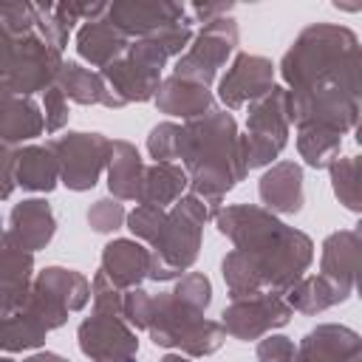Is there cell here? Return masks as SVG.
Masks as SVG:
<instances>
[{"instance_id": "1", "label": "cell", "mask_w": 362, "mask_h": 362, "mask_svg": "<svg viewBox=\"0 0 362 362\" xmlns=\"http://www.w3.org/2000/svg\"><path fill=\"white\" fill-rule=\"evenodd\" d=\"M212 218L218 232L235 243L221 263L232 300L263 291L286 294L305 277L314 260V243L305 232L286 226L269 209L252 204L218 209Z\"/></svg>"}, {"instance_id": "2", "label": "cell", "mask_w": 362, "mask_h": 362, "mask_svg": "<svg viewBox=\"0 0 362 362\" xmlns=\"http://www.w3.org/2000/svg\"><path fill=\"white\" fill-rule=\"evenodd\" d=\"M178 158L184 161L189 192L212 209H218L223 195L249 173L238 124L226 110H209L181 124Z\"/></svg>"}, {"instance_id": "3", "label": "cell", "mask_w": 362, "mask_h": 362, "mask_svg": "<svg viewBox=\"0 0 362 362\" xmlns=\"http://www.w3.org/2000/svg\"><path fill=\"white\" fill-rule=\"evenodd\" d=\"M280 76L291 90L339 88L362 96V54L356 34L334 23L303 28L280 59Z\"/></svg>"}, {"instance_id": "4", "label": "cell", "mask_w": 362, "mask_h": 362, "mask_svg": "<svg viewBox=\"0 0 362 362\" xmlns=\"http://www.w3.org/2000/svg\"><path fill=\"white\" fill-rule=\"evenodd\" d=\"M62 51L34 28V3H0V85L31 96L57 82Z\"/></svg>"}, {"instance_id": "5", "label": "cell", "mask_w": 362, "mask_h": 362, "mask_svg": "<svg viewBox=\"0 0 362 362\" xmlns=\"http://www.w3.org/2000/svg\"><path fill=\"white\" fill-rule=\"evenodd\" d=\"M215 212L218 209H212L192 192L181 195L173 204V209L164 212L161 229L150 243V280L181 277V272H187L195 263L201 249V229Z\"/></svg>"}, {"instance_id": "6", "label": "cell", "mask_w": 362, "mask_h": 362, "mask_svg": "<svg viewBox=\"0 0 362 362\" xmlns=\"http://www.w3.org/2000/svg\"><path fill=\"white\" fill-rule=\"evenodd\" d=\"M147 334H150V339L156 345L178 348L187 356H209L226 339V331H223L221 322L204 320V314L187 308L173 294L153 297L150 320H147Z\"/></svg>"}, {"instance_id": "7", "label": "cell", "mask_w": 362, "mask_h": 362, "mask_svg": "<svg viewBox=\"0 0 362 362\" xmlns=\"http://www.w3.org/2000/svg\"><path fill=\"white\" fill-rule=\"evenodd\" d=\"M288 127H291L288 90L272 85L269 93H263L249 105L246 136H240L246 170L272 164L280 156V150L288 144Z\"/></svg>"}, {"instance_id": "8", "label": "cell", "mask_w": 362, "mask_h": 362, "mask_svg": "<svg viewBox=\"0 0 362 362\" xmlns=\"http://www.w3.org/2000/svg\"><path fill=\"white\" fill-rule=\"evenodd\" d=\"M88 300H90V283L85 274L62 266H48L34 277L25 308L51 331L68 320V311L85 308Z\"/></svg>"}, {"instance_id": "9", "label": "cell", "mask_w": 362, "mask_h": 362, "mask_svg": "<svg viewBox=\"0 0 362 362\" xmlns=\"http://www.w3.org/2000/svg\"><path fill=\"white\" fill-rule=\"evenodd\" d=\"M45 147L59 164V181L74 192L93 189L110 156V139L99 133H65L51 139Z\"/></svg>"}, {"instance_id": "10", "label": "cell", "mask_w": 362, "mask_h": 362, "mask_svg": "<svg viewBox=\"0 0 362 362\" xmlns=\"http://www.w3.org/2000/svg\"><path fill=\"white\" fill-rule=\"evenodd\" d=\"M235 45H238V23L232 17L212 20L192 37L187 51L178 57L173 76L209 88V82L218 76L223 62L232 57Z\"/></svg>"}, {"instance_id": "11", "label": "cell", "mask_w": 362, "mask_h": 362, "mask_svg": "<svg viewBox=\"0 0 362 362\" xmlns=\"http://www.w3.org/2000/svg\"><path fill=\"white\" fill-rule=\"evenodd\" d=\"M288 113L297 127H325L339 136L351 133L359 119V96L325 88V90H288Z\"/></svg>"}, {"instance_id": "12", "label": "cell", "mask_w": 362, "mask_h": 362, "mask_svg": "<svg viewBox=\"0 0 362 362\" xmlns=\"http://www.w3.org/2000/svg\"><path fill=\"white\" fill-rule=\"evenodd\" d=\"M291 308L286 305L283 294L274 291H263V294H252V297H240L232 300L223 314H221V325L226 334H232L235 339H260L266 334H272L274 328L288 325L291 320Z\"/></svg>"}, {"instance_id": "13", "label": "cell", "mask_w": 362, "mask_h": 362, "mask_svg": "<svg viewBox=\"0 0 362 362\" xmlns=\"http://www.w3.org/2000/svg\"><path fill=\"white\" fill-rule=\"evenodd\" d=\"M105 20L116 25L127 40H141L170 25H192L187 6L173 0H116L107 3Z\"/></svg>"}, {"instance_id": "14", "label": "cell", "mask_w": 362, "mask_h": 362, "mask_svg": "<svg viewBox=\"0 0 362 362\" xmlns=\"http://www.w3.org/2000/svg\"><path fill=\"white\" fill-rule=\"evenodd\" d=\"M79 348L90 362H136L139 339L136 331L110 314H93L79 322Z\"/></svg>"}, {"instance_id": "15", "label": "cell", "mask_w": 362, "mask_h": 362, "mask_svg": "<svg viewBox=\"0 0 362 362\" xmlns=\"http://www.w3.org/2000/svg\"><path fill=\"white\" fill-rule=\"evenodd\" d=\"M274 85V65L266 57L257 54H238L235 62L226 68V74L218 82V96L229 110H238L263 93H269Z\"/></svg>"}, {"instance_id": "16", "label": "cell", "mask_w": 362, "mask_h": 362, "mask_svg": "<svg viewBox=\"0 0 362 362\" xmlns=\"http://www.w3.org/2000/svg\"><path fill=\"white\" fill-rule=\"evenodd\" d=\"M294 362H362V339L348 325L325 322L303 337Z\"/></svg>"}, {"instance_id": "17", "label": "cell", "mask_w": 362, "mask_h": 362, "mask_svg": "<svg viewBox=\"0 0 362 362\" xmlns=\"http://www.w3.org/2000/svg\"><path fill=\"white\" fill-rule=\"evenodd\" d=\"M359 249L362 235L359 229H339L325 238L322 257H320V274L331 280L345 294H354L356 288V272H359Z\"/></svg>"}, {"instance_id": "18", "label": "cell", "mask_w": 362, "mask_h": 362, "mask_svg": "<svg viewBox=\"0 0 362 362\" xmlns=\"http://www.w3.org/2000/svg\"><path fill=\"white\" fill-rule=\"evenodd\" d=\"M263 209H269L272 215H297L303 209V167L294 161H277L272 170L263 173L260 184H257Z\"/></svg>"}, {"instance_id": "19", "label": "cell", "mask_w": 362, "mask_h": 362, "mask_svg": "<svg viewBox=\"0 0 362 362\" xmlns=\"http://www.w3.org/2000/svg\"><path fill=\"white\" fill-rule=\"evenodd\" d=\"M150 260H153L150 249H144L139 240H130V238L110 240L102 249V272L122 291L139 288V283L150 277Z\"/></svg>"}, {"instance_id": "20", "label": "cell", "mask_w": 362, "mask_h": 362, "mask_svg": "<svg viewBox=\"0 0 362 362\" xmlns=\"http://www.w3.org/2000/svg\"><path fill=\"white\" fill-rule=\"evenodd\" d=\"M45 130L42 113L31 96H17L11 88L0 85V141L8 147L37 139Z\"/></svg>"}, {"instance_id": "21", "label": "cell", "mask_w": 362, "mask_h": 362, "mask_svg": "<svg viewBox=\"0 0 362 362\" xmlns=\"http://www.w3.org/2000/svg\"><path fill=\"white\" fill-rule=\"evenodd\" d=\"M54 232H57V221H54L51 206L42 198H28V201L14 204L8 215V235L23 249H28L31 255L37 249H45Z\"/></svg>"}, {"instance_id": "22", "label": "cell", "mask_w": 362, "mask_h": 362, "mask_svg": "<svg viewBox=\"0 0 362 362\" xmlns=\"http://www.w3.org/2000/svg\"><path fill=\"white\" fill-rule=\"evenodd\" d=\"M144 161L130 141H110L107 156V189L116 201H141Z\"/></svg>"}, {"instance_id": "23", "label": "cell", "mask_w": 362, "mask_h": 362, "mask_svg": "<svg viewBox=\"0 0 362 362\" xmlns=\"http://www.w3.org/2000/svg\"><path fill=\"white\" fill-rule=\"evenodd\" d=\"M156 107L161 113H170V116H181V119H198L212 107V93L209 88L198 85V82H189V79H178V76H167L158 90H156Z\"/></svg>"}, {"instance_id": "24", "label": "cell", "mask_w": 362, "mask_h": 362, "mask_svg": "<svg viewBox=\"0 0 362 362\" xmlns=\"http://www.w3.org/2000/svg\"><path fill=\"white\" fill-rule=\"evenodd\" d=\"M127 45H130V40L116 25H110L105 17L90 20V23H85L76 31V51H79V57L88 59L99 71L107 68L110 62H116L127 51Z\"/></svg>"}, {"instance_id": "25", "label": "cell", "mask_w": 362, "mask_h": 362, "mask_svg": "<svg viewBox=\"0 0 362 362\" xmlns=\"http://www.w3.org/2000/svg\"><path fill=\"white\" fill-rule=\"evenodd\" d=\"M14 181L31 192H51L59 184V164L48 147L28 144L14 153Z\"/></svg>"}, {"instance_id": "26", "label": "cell", "mask_w": 362, "mask_h": 362, "mask_svg": "<svg viewBox=\"0 0 362 362\" xmlns=\"http://www.w3.org/2000/svg\"><path fill=\"white\" fill-rule=\"evenodd\" d=\"M54 85L62 90L65 99H74L79 105H105V107H113L110 93H107L105 79L99 76V71L82 68L79 62H62Z\"/></svg>"}, {"instance_id": "27", "label": "cell", "mask_w": 362, "mask_h": 362, "mask_svg": "<svg viewBox=\"0 0 362 362\" xmlns=\"http://www.w3.org/2000/svg\"><path fill=\"white\" fill-rule=\"evenodd\" d=\"M351 294H345L342 288H337L331 280H325L322 274H314V277H300L288 291H286V305L291 311H300V314H320L331 305H339L345 303Z\"/></svg>"}, {"instance_id": "28", "label": "cell", "mask_w": 362, "mask_h": 362, "mask_svg": "<svg viewBox=\"0 0 362 362\" xmlns=\"http://www.w3.org/2000/svg\"><path fill=\"white\" fill-rule=\"evenodd\" d=\"M189 187L184 167L173 161H158L153 167H144V184H141V201L139 204H153V206H170L175 204L184 189Z\"/></svg>"}, {"instance_id": "29", "label": "cell", "mask_w": 362, "mask_h": 362, "mask_svg": "<svg viewBox=\"0 0 362 362\" xmlns=\"http://www.w3.org/2000/svg\"><path fill=\"white\" fill-rule=\"evenodd\" d=\"M48 328L28 311L23 308L20 314L0 317V351L17 354V351H31L45 342Z\"/></svg>"}, {"instance_id": "30", "label": "cell", "mask_w": 362, "mask_h": 362, "mask_svg": "<svg viewBox=\"0 0 362 362\" xmlns=\"http://www.w3.org/2000/svg\"><path fill=\"white\" fill-rule=\"evenodd\" d=\"M339 147H342V136L325 127H297V150L300 158L314 167L322 170L328 167L334 158H339Z\"/></svg>"}, {"instance_id": "31", "label": "cell", "mask_w": 362, "mask_h": 362, "mask_svg": "<svg viewBox=\"0 0 362 362\" xmlns=\"http://www.w3.org/2000/svg\"><path fill=\"white\" fill-rule=\"evenodd\" d=\"M34 255L23 249L8 232L0 235V283L8 286H31Z\"/></svg>"}, {"instance_id": "32", "label": "cell", "mask_w": 362, "mask_h": 362, "mask_svg": "<svg viewBox=\"0 0 362 362\" xmlns=\"http://www.w3.org/2000/svg\"><path fill=\"white\" fill-rule=\"evenodd\" d=\"M328 170H331V184H334V192H337L339 204H345V209H351V212H359L362 209V198H359V170H362V161H359V156L334 158L328 164Z\"/></svg>"}, {"instance_id": "33", "label": "cell", "mask_w": 362, "mask_h": 362, "mask_svg": "<svg viewBox=\"0 0 362 362\" xmlns=\"http://www.w3.org/2000/svg\"><path fill=\"white\" fill-rule=\"evenodd\" d=\"M170 294H173L175 300H181L187 308L204 314V311L209 308V303H212V283H209L206 274L189 272V274H184V277L175 283V288H173Z\"/></svg>"}, {"instance_id": "34", "label": "cell", "mask_w": 362, "mask_h": 362, "mask_svg": "<svg viewBox=\"0 0 362 362\" xmlns=\"http://www.w3.org/2000/svg\"><path fill=\"white\" fill-rule=\"evenodd\" d=\"M181 150V124L175 122H161L150 130L147 136V153L158 161H175Z\"/></svg>"}, {"instance_id": "35", "label": "cell", "mask_w": 362, "mask_h": 362, "mask_svg": "<svg viewBox=\"0 0 362 362\" xmlns=\"http://www.w3.org/2000/svg\"><path fill=\"white\" fill-rule=\"evenodd\" d=\"M90 300H93V314H110V317H122V300H124V291L119 286H113L105 272L99 269L93 274V283H90Z\"/></svg>"}, {"instance_id": "36", "label": "cell", "mask_w": 362, "mask_h": 362, "mask_svg": "<svg viewBox=\"0 0 362 362\" xmlns=\"http://www.w3.org/2000/svg\"><path fill=\"white\" fill-rule=\"evenodd\" d=\"M127 212L116 198H99L90 209H88V223L96 232H116L124 223Z\"/></svg>"}, {"instance_id": "37", "label": "cell", "mask_w": 362, "mask_h": 362, "mask_svg": "<svg viewBox=\"0 0 362 362\" xmlns=\"http://www.w3.org/2000/svg\"><path fill=\"white\" fill-rule=\"evenodd\" d=\"M150 305H153V297H150L147 291H141V288H127V291H124V300H122V320H124L130 328L147 331Z\"/></svg>"}, {"instance_id": "38", "label": "cell", "mask_w": 362, "mask_h": 362, "mask_svg": "<svg viewBox=\"0 0 362 362\" xmlns=\"http://www.w3.org/2000/svg\"><path fill=\"white\" fill-rule=\"evenodd\" d=\"M42 122H45V133H57L68 124V99L62 96V90L57 85L42 90Z\"/></svg>"}, {"instance_id": "39", "label": "cell", "mask_w": 362, "mask_h": 362, "mask_svg": "<svg viewBox=\"0 0 362 362\" xmlns=\"http://www.w3.org/2000/svg\"><path fill=\"white\" fill-rule=\"evenodd\" d=\"M297 345L283 334H266L257 342V359L260 362H294Z\"/></svg>"}, {"instance_id": "40", "label": "cell", "mask_w": 362, "mask_h": 362, "mask_svg": "<svg viewBox=\"0 0 362 362\" xmlns=\"http://www.w3.org/2000/svg\"><path fill=\"white\" fill-rule=\"evenodd\" d=\"M235 8V3H192L187 6V17L189 23H212V20H221L226 17L229 11Z\"/></svg>"}, {"instance_id": "41", "label": "cell", "mask_w": 362, "mask_h": 362, "mask_svg": "<svg viewBox=\"0 0 362 362\" xmlns=\"http://www.w3.org/2000/svg\"><path fill=\"white\" fill-rule=\"evenodd\" d=\"M14 153H17L14 147L0 141V201H6L17 187V181H14Z\"/></svg>"}, {"instance_id": "42", "label": "cell", "mask_w": 362, "mask_h": 362, "mask_svg": "<svg viewBox=\"0 0 362 362\" xmlns=\"http://www.w3.org/2000/svg\"><path fill=\"white\" fill-rule=\"evenodd\" d=\"M25 362H68V359H62L59 354H48V351H42V354H34V356H28Z\"/></svg>"}, {"instance_id": "43", "label": "cell", "mask_w": 362, "mask_h": 362, "mask_svg": "<svg viewBox=\"0 0 362 362\" xmlns=\"http://www.w3.org/2000/svg\"><path fill=\"white\" fill-rule=\"evenodd\" d=\"M161 362H189V359H187V356H181V354H167Z\"/></svg>"}, {"instance_id": "44", "label": "cell", "mask_w": 362, "mask_h": 362, "mask_svg": "<svg viewBox=\"0 0 362 362\" xmlns=\"http://www.w3.org/2000/svg\"><path fill=\"white\" fill-rule=\"evenodd\" d=\"M0 235H3V221H0Z\"/></svg>"}, {"instance_id": "45", "label": "cell", "mask_w": 362, "mask_h": 362, "mask_svg": "<svg viewBox=\"0 0 362 362\" xmlns=\"http://www.w3.org/2000/svg\"><path fill=\"white\" fill-rule=\"evenodd\" d=\"M0 362H14V359H0Z\"/></svg>"}]
</instances>
